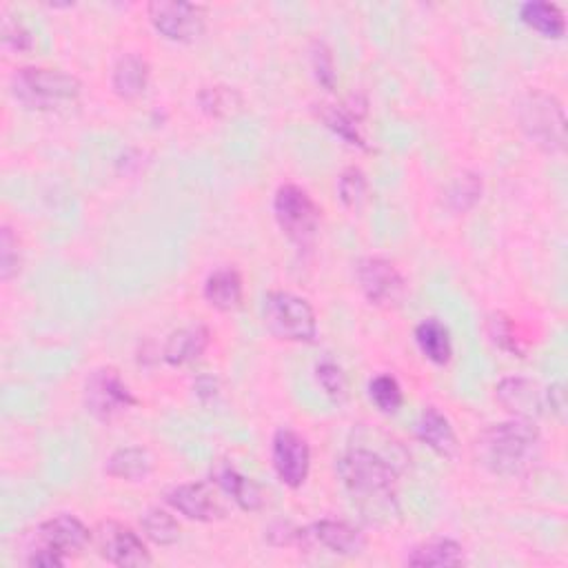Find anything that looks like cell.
Wrapping results in <instances>:
<instances>
[{"instance_id": "cell-1", "label": "cell", "mask_w": 568, "mask_h": 568, "mask_svg": "<svg viewBox=\"0 0 568 568\" xmlns=\"http://www.w3.org/2000/svg\"><path fill=\"white\" fill-rule=\"evenodd\" d=\"M337 476L360 514L375 524L391 522L400 514L397 506V471L369 448H351L337 462Z\"/></svg>"}, {"instance_id": "cell-2", "label": "cell", "mask_w": 568, "mask_h": 568, "mask_svg": "<svg viewBox=\"0 0 568 568\" xmlns=\"http://www.w3.org/2000/svg\"><path fill=\"white\" fill-rule=\"evenodd\" d=\"M540 429L533 420L514 418L491 424L476 442L478 462L493 476L516 478L527 473L540 453Z\"/></svg>"}, {"instance_id": "cell-3", "label": "cell", "mask_w": 568, "mask_h": 568, "mask_svg": "<svg viewBox=\"0 0 568 568\" xmlns=\"http://www.w3.org/2000/svg\"><path fill=\"white\" fill-rule=\"evenodd\" d=\"M12 91L18 102L36 111H55L78 102L83 85L63 70L23 67L12 78Z\"/></svg>"}, {"instance_id": "cell-4", "label": "cell", "mask_w": 568, "mask_h": 568, "mask_svg": "<svg viewBox=\"0 0 568 568\" xmlns=\"http://www.w3.org/2000/svg\"><path fill=\"white\" fill-rule=\"evenodd\" d=\"M34 542L36 544L27 557V566L59 568L87 548L91 542V531L78 518L61 514L42 522L34 531Z\"/></svg>"}, {"instance_id": "cell-5", "label": "cell", "mask_w": 568, "mask_h": 568, "mask_svg": "<svg viewBox=\"0 0 568 568\" xmlns=\"http://www.w3.org/2000/svg\"><path fill=\"white\" fill-rule=\"evenodd\" d=\"M262 320L269 333L282 343H313L318 318L309 300L292 292H269L262 302Z\"/></svg>"}, {"instance_id": "cell-6", "label": "cell", "mask_w": 568, "mask_h": 568, "mask_svg": "<svg viewBox=\"0 0 568 568\" xmlns=\"http://www.w3.org/2000/svg\"><path fill=\"white\" fill-rule=\"evenodd\" d=\"M524 134L544 151L559 153L566 143V119L561 102L546 91H529L518 104Z\"/></svg>"}, {"instance_id": "cell-7", "label": "cell", "mask_w": 568, "mask_h": 568, "mask_svg": "<svg viewBox=\"0 0 568 568\" xmlns=\"http://www.w3.org/2000/svg\"><path fill=\"white\" fill-rule=\"evenodd\" d=\"M320 207L307 189L298 185H282L273 196V215L280 232L298 247L313 243L320 226Z\"/></svg>"}, {"instance_id": "cell-8", "label": "cell", "mask_w": 568, "mask_h": 568, "mask_svg": "<svg viewBox=\"0 0 568 568\" xmlns=\"http://www.w3.org/2000/svg\"><path fill=\"white\" fill-rule=\"evenodd\" d=\"M136 405V395L119 369L100 367L89 373L85 382V407L96 420L111 422Z\"/></svg>"}, {"instance_id": "cell-9", "label": "cell", "mask_w": 568, "mask_h": 568, "mask_svg": "<svg viewBox=\"0 0 568 568\" xmlns=\"http://www.w3.org/2000/svg\"><path fill=\"white\" fill-rule=\"evenodd\" d=\"M153 29L174 42H194L207 29V8L178 0H156L147 8Z\"/></svg>"}, {"instance_id": "cell-10", "label": "cell", "mask_w": 568, "mask_h": 568, "mask_svg": "<svg viewBox=\"0 0 568 568\" xmlns=\"http://www.w3.org/2000/svg\"><path fill=\"white\" fill-rule=\"evenodd\" d=\"M91 542L98 555L113 566L140 568L153 561L143 538L132 527L121 522H113V520L100 522L91 533Z\"/></svg>"}, {"instance_id": "cell-11", "label": "cell", "mask_w": 568, "mask_h": 568, "mask_svg": "<svg viewBox=\"0 0 568 568\" xmlns=\"http://www.w3.org/2000/svg\"><path fill=\"white\" fill-rule=\"evenodd\" d=\"M356 275L365 298L373 307L393 309L403 302L407 284L391 260L380 256H367L358 262Z\"/></svg>"}, {"instance_id": "cell-12", "label": "cell", "mask_w": 568, "mask_h": 568, "mask_svg": "<svg viewBox=\"0 0 568 568\" xmlns=\"http://www.w3.org/2000/svg\"><path fill=\"white\" fill-rule=\"evenodd\" d=\"M271 462L277 480L284 486L300 489L311 471L309 442L292 429L275 431L271 440Z\"/></svg>"}, {"instance_id": "cell-13", "label": "cell", "mask_w": 568, "mask_h": 568, "mask_svg": "<svg viewBox=\"0 0 568 568\" xmlns=\"http://www.w3.org/2000/svg\"><path fill=\"white\" fill-rule=\"evenodd\" d=\"M220 495L222 491L218 489L215 482H189V484L174 486L164 497L166 504L174 510H178V514L185 516L187 520L218 522L230 514Z\"/></svg>"}, {"instance_id": "cell-14", "label": "cell", "mask_w": 568, "mask_h": 568, "mask_svg": "<svg viewBox=\"0 0 568 568\" xmlns=\"http://www.w3.org/2000/svg\"><path fill=\"white\" fill-rule=\"evenodd\" d=\"M296 546H320L335 555H358L365 551V533L345 520H320L307 529H298Z\"/></svg>"}, {"instance_id": "cell-15", "label": "cell", "mask_w": 568, "mask_h": 568, "mask_svg": "<svg viewBox=\"0 0 568 568\" xmlns=\"http://www.w3.org/2000/svg\"><path fill=\"white\" fill-rule=\"evenodd\" d=\"M497 403L516 418L533 420L546 413V388L527 378H504L495 386Z\"/></svg>"}, {"instance_id": "cell-16", "label": "cell", "mask_w": 568, "mask_h": 568, "mask_svg": "<svg viewBox=\"0 0 568 568\" xmlns=\"http://www.w3.org/2000/svg\"><path fill=\"white\" fill-rule=\"evenodd\" d=\"M211 482L218 484V489L234 499L243 510H260L267 502V495L260 484H256L251 478L243 476L234 465L230 462H215L211 469Z\"/></svg>"}, {"instance_id": "cell-17", "label": "cell", "mask_w": 568, "mask_h": 568, "mask_svg": "<svg viewBox=\"0 0 568 568\" xmlns=\"http://www.w3.org/2000/svg\"><path fill=\"white\" fill-rule=\"evenodd\" d=\"M211 343V333L202 324L183 326L166 337L162 347V360L172 367H185L202 358Z\"/></svg>"}, {"instance_id": "cell-18", "label": "cell", "mask_w": 568, "mask_h": 568, "mask_svg": "<svg viewBox=\"0 0 568 568\" xmlns=\"http://www.w3.org/2000/svg\"><path fill=\"white\" fill-rule=\"evenodd\" d=\"M245 284L243 275L234 267H222L207 275L205 280V300L211 309L230 313L243 305Z\"/></svg>"}, {"instance_id": "cell-19", "label": "cell", "mask_w": 568, "mask_h": 568, "mask_svg": "<svg viewBox=\"0 0 568 568\" xmlns=\"http://www.w3.org/2000/svg\"><path fill=\"white\" fill-rule=\"evenodd\" d=\"M416 433L422 444H427L440 458H456L458 453V435L453 431L448 418L435 409L427 407L416 424Z\"/></svg>"}, {"instance_id": "cell-20", "label": "cell", "mask_w": 568, "mask_h": 568, "mask_svg": "<svg viewBox=\"0 0 568 568\" xmlns=\"http://www.w3.org/2000/svg\"><path fill=\"white\" fill-rule=\"evenodd\" d=\"M149 63L138 53H125L113 65L111 87L113 94L123 100H136L147 91L149 85Z\"/></svg>"}, {"instance_id": "cell-21", "label": "cell", "mask_w": 568, "mask_h": 568, "mask_svg": "<svg viewBox=\"0 0 568 568\" xmlns=\"http://www.w3.org/2000/svg\"><path fill=\"white\" fill-rule=\"evenodd\" d=\"M107 476L125 480V482H140L149 478L153 471V458L151 453L143 446H125L113 450L107 460Z\"/></svg>"}, {"instance_id": "cell-22", "label": "cell", "mask_w": 568, "mask_h": 568, "mask_svg": "<svg viewBox=\"0 0 568 568\" xmlns=\"http://www.w3.org/2000/svg\"><path fill=\"white\" fill-rule=\"evenodd\" d=\"M416 343L422 356L437 367L448 365L453 358L450 333L437 318H427L416 326Z\"/></svg>"}, {"instance_id": "cell-23", "label": "cell", "mask_w": 568, "mask_h": 568, "mask_svg": "<svg viewBox=\"0 0 568 568\" xmlns=\"http://www.w3.org/2000/svg\"><path fill=\"white\" fill-rule=\"evenodd\" d=\"M520 21L544 38H564L566 34V16L559 5L544 3V0H533L520 8Z\"/></svg>"}, {"instance_id": "cell-24", "label": "cell", "mask_w": 568, "mask_h": 568, "mask_svg": "<svg viewBox=\"0 0 568 568\" xmlns=\"http://www.w3.org/2000/svg\"><path fill=\"white\" fill-rule=\"evenodd\" d=\"M409 566H460L465 564V548L460 542L448 540V538H437V540H429L420 546H416L409 557H407Z\"/></svg>"}, {"instance_id": "cell-25", "label": "cell", "mask_w": 568, "mask_h": 568, "mask_svg": "<svg viewBox=\"0 0 568 568\" xmlns=\"http://www.w3.org/2000/svg\"><path fill=\"white\" fill-rule=\"evenodd\" d=\"M320 119L335 136L343 138L347 145L358 147L362 151H371V147L367 145L365 136L358 129V119L351 116L347 109L335 107V104H320Z\"/></svg>"}, {"instance_id": "cell-26", "label": "cell", "mask_w": 568, "mask_h": 568, "mask_svg": "<svg viewBox=\"0 0 568 568\" xmlns=\"http://www.w3.org/2000/svg\"><path fill=\"white\" fill-rule=\"evenodd\" d=\"M140 527L145 538L156 546H174L181 540L178 520L164 508H149L140 520Z\"/></svg>"}, {"instance_id": "cell-27", "label": "cell", "mask_w": 568, "mask_h": 568, "mask_svg": "<svg viewBox=\"0 0 568 568\" xmlns=\"http://www.w3.org/2000/svg\"><path fill=\"white\" fill-rule=\"evenodd\" d=\"M198 102L200 109L213 119H224V116H232L240 107H243V96L234 89V87H226V85H213V87H205L198 94Z\"/></svg>"}, {"instance_id": "cell-28", "label": "cell", "mask_w": 568, "mask_h": 568, "mask_svg": "<svg viewBox=\"0 0 568 568\" xmlns=\"http://www.w3.org/2000/svg\"><path fill=\"white\" fill-rule=\"evenodd\" d=\"M369 397L375 405V409L386 416L400 411V407L405 403L403 386L391 373H380L369 382Z\"/></svg>"}, {"instance_id": "cell-29", "label": "cell", "mask_w": 568, "mask_h": 568, "mask_svg": "<svg viewBox=\"0 0 568 568\" xmlns=\"http://www.w3.org/2000/svg\"><path fill=\"white\" fill-rule=\"evenodd\" d=\"M489 326V335L493 339V345L499 347L502 351L510 354V356H518V358H524L527 349L522 345V337L518 335V329L514 324V320L506 318L504 313H493L486 322Z\"/></svg>"}, {"instance_id": "cell-30", "label": "cell", "mask_w": 568, "mask_h": 568, "mask_svg": "<svg viewBox=\"0 0 568 568\" xmlns=\"http://www.w3.org/2000/svg\"><path fill=\"white\" fill-rule=\"evenodd\" d=\"M480 194H482V181L476 174H460L448 185L446 200L453 211H467L480 200Z\"/></svg>"}, {"instance_id": "cell-31", "label": "cell", "mask_w": 568, "mask_h": 568, "mask_svg": "<svg viewBox=\"0 0 568 568\" xmlns=\"http://www.w3.org/2000/svg\"><path fill=\"white\" fill-rule=\"evenodd\" d=\"M337 196L347 209H360L367 198V176L360 166H349L337 178Z\"/></svg>"}, {"instance_id": "cell-32", "label": "cell", "mask_w": 568, "mask_h": 568, "mask_svg": "<svg viewBox=\"0 0 568 568\" xmlns=\"http://www.w3.org/2000/svg\"><path fill=\"white\" fill-rule=\"evenodd\" d=\"M316 378H318L320 386L324 388V393L331 397L333 403H345L347 400V395H349L347 375L335 362H331V360L320 362L316 367Z\"/></svg>"}, {"instance_id": "cell-33", "label": "cell", "mask_w": 568, "mask_h": 568, "mask_svg": "<svg viewBox=\"0 0 568 568\" xmlns=\"http://www.w3.org/2000/svg\"><path fill=\"white\" fill-rule=\"evenodd\" d=\"M311 70L316 74V81L326 89L333 91L335 83H337V72H335V61H333V51L329 45H324L322 40H316L311 47Z\"/></svg>"}, {"instance_id": "cell-34", "label": "cell", "mask_w": 568, "mask_h": 568, "mask_svg": "<svg viewBox=\"0 0 568 568\" xmlns=\"http://www.w3.org/2000/svg\"><path fill=\"white\" fill-rule=\"evenodd\" d=\"M21 245L18 238L10 226H3V234H0V277L5 282L12 280L21 271Z\"/></svg>"}, {"instance_id": "cell-35", "label": "cell", "mask_w": 568, "mask_h": 568, "mask_svg": "<svg viewBox=\"0 0 568 568\" xmlns=\"http://www.w3.org/2000/svg\"><path fill=\"white\" fill-rule=\"evenodd\" d=\"M3 45L14 51H29L34 47V36L23 23L5 18L3 21Z\"/></svg>"}, {"instance_id": "cell-36", "label": "cell", "mask_w": 568, "mask_h": 568, "mask_svg": "<svg viewBox=\"0 0 568 568\" xmlns=\"http://www.w3.org/2000/svg\"><path fill=\"white\" fill-rule=\"evenodd\" d=\"M196 395L202 405H209L218 397V380L213 375H202L196 380Z\"/></svg>"}]
</instances>
